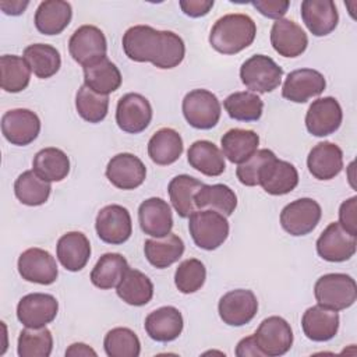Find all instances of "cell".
I'll return each instance as SVG.
<instances>
[{
	"instance_id": "obj_1",
	"label": "cell",
	"mask_w": 357,
	"mask_h": 357,
	"mask_svg": "<svg viewBox=\"0 0 357 357\" xmlns=\"http://www.w3.org/2000/svg\"><path fill=\"white\" fill-rule=\"evenodd\" d=\"M123 50L130 60L152 63L160 70L177 67L185 54L183 39L172 31H158L149 25H134L123 35Z\"/></svg>"
},
{
	"instance_id": "obj_2",
	"label": "cell",
	"mask_w": 357,
	"mask_h": 357,
	"mask_svg": "<svg viewBox=\"0 0 357 357\" xmlns=\"http://www.w3.org/2000/svg\"><path fill=\"white\" fill-rule=\"evenodd\" d=\"M257 35L254 20L245 14H226L212 26L209 45L222 54H236L248 47Z\"/></svg>"
},
{
	"instance_id": "obj_3",
	"label": "cell",
	"mask_w": 357,
	"mask_h": 357,
	"mask_svg": "<svg viewBox=\"0 0 357 357\" xmlns=\"http://www.w3.org/2000/svg\"><path fill=\"white\" fill-rule=\"evenodd\" d=\"M188 230L197 247L212 251L226 241L229 222L216 211L198 209L188 216Z\"/></svg>"
},
{
	"instance_id": "obj_4",
	"label": "cell",
	"mask_w": 357,
	"mask_h": 357,
	"mask_svg": "<svg viewBox=\"0 0 357 357\" xmlns=\"http://www.w3.org/2000/svg\"><path fill=\"white\" fill-rule=\"evenodd\" d=\"M314 296L319 305L342 311L351 307L357 298L356 280L346 273L322 275L314 286Z\"/></svg>"
},
{
	"instance_id": "obj_5",
	"label": "cell",
	"mask_w": 357,
	"mask_h": 357,
	"mask_svg": "<svg viewBox=\"0 0 357 357\" xmlns=\"http://www.w3.org/2000/svg\"><path fill=\"white\" fill-rule=\"evenodd\" d=\"M282 67L265 54H254L240 67L241 82L250 91L258 93H266L276 89L282 82Z\"/></svg>"
},
{
	"instance_id": "obj_6",
	"label": "cell",
	"mask_w": 357,
	"mask_h": 357,
	"mask_svg": "<svg viewBox=\"0 0 357 357\" xmlns=\"http://www.w3.org/2000/svg\"><path fill=\"white\" fill-rule=\"evenodd\" d=\"M183 114L187 123L198 130L213 128L220 119V102L208 89H192L183 99Z\"/></svg>"
},
{
	"instance_id": "obj_7",
	"label": "cell",
	"mask_w": 357,
	"mask_h": 357,
	"mask_svg": "<svg viewBox=\"0 0 357 357\" xmlns=\"http://www.w3.org/2000/svg\"><path fill=\"white\" fill-rule=\"evenodd\" d=\"M322 211L312 198H298L287 204L280 212V225L291 236H305L319 223Z\"/></svg>"
},
{
	"instance_id": "obj_8",
	"label": "cell",
	"mask_w": 357,
	"mask_h": 357,
	"mask_svg": "<svg viewBox=\"0 0 357 357\" xmlns=\"http://www.w3.org/2000/svg\"><path fill=\"white\" fill-rule=\"evenodd\" d=\"M257 344L264 356L278 357L286 354L293 344L290 324L278 315L265 318L254 333Z\"/></svg>"
},
{
	"instance_id": "obj_9",
	"label": "cell",
	"mask_w": 357,
	"mask_h": 357,
	"mask_svg": "<svg viewBox=\"0 0 357 357\" xmlns=\"http://www.w3.org/2000/svg\"><path fill=\"white\" fill-rule=\"evenodd\" d=\"M107 42L105 33L95 25H81L74 31L68 40L71 57L86 67L106 56Z\"/></svg>"
},
{
	"instance_id": "obj_10",
	"label": "cell",
	"mask_w": 357,
	"mask_h": 357,
	"mask_svg": "<svg viewBox=\"0 0 357 357\" xmlns=\"http://www.w3.org/2000/svg\"><path fill=\"white\" fill-rule=\"evenodd\" d=\"M95 229L99 238L107 244H123L132 233L131 216L127 208L112 204L103 206L95 220Z\"/></svg>"
},
{
	"instance_id": "obj_11",
	"label": "cell",
	"mask_w": 357,
	"mask_h": 357,
	"mask_svg": "<svg viewBox=\"0 0 357 357\" xmlns=\"http://www.w3.org/2000/svg\"><path fill=\"white\" fill-rule=\"evenodd\" d=\"M152 120V106L141 93H126L117 102L116 123L120 130L130 134L142 132Z\"/></svg>"
},
{
	"instance_id": "obj_12",
	"label": "cell",
	"mask_w": 357,
	"mask_h": 357,
	"mask_svg": "<svg viewBox=\"0 0 357 357\" xmlns=\"http://www.w3.org/2000/svg\"><path fill=\"white\" fill-rule=\"evenodd\" d=\"M218 311L226 325L243 326L257 315L258 300L251 290H230L220 297Z\"/></svg>"
},
{
	"instance_id": "obj_13",
	"label": "cell",
	"mask_w": 357,
	"mask_h": 357,
	"mask_svg": "<svg viewBox=\"0 0 357 357\" xmlns=\"http://www.w3.org/2000/svg\"><path fill=\"white\" fill-rule=\"evenodd\" d=\"M356 236L344 230L339 222H332L317 240L318 255L329 262H343L356 254Z\"/></svg>"
},
{
	"instance_id": "obj_14",
	"label": "cell",
	"mask_w": 357,
	"mask_h": 357,
	"mask_svg": "<svg viewBox=\"0 0 357 357\" xmlns=\"http://www.w3.org/2000/svg\"><path fill=\"white\" fill-rule=\"evenodd\" d=\"M18 272L22 279L38 284H52L59 276L56 259L46 250L33 247L25 250L18 258Z\"/></svg>"
},
{
	"instance_id": "obj_15",
	"label": "cell",
	"mask_w": 357,
	"mask_h": 357,
	"mask_svg": "<svg viewBox=\"0 0 357 357\" xmlns=\"http://www.w3.org/2000/svg\"><path fill=\"white\" fill-rule=\"evenodd\" d=\"M59 311L54 296L47 293H29L17 305V318L26 328H42L50 324Z\"/></svg>"
},
{
	"instance_id": "obj_16",
	"label": "cell",
	"mask_w": 357,
	"mask_h": 357,
	"mask_svg": "<svg viewBox=\"0 0 357 357\" xmlns=\"http://www.w3.org/2000/svg\"><path fill=\"white\" fill-rule=\"evenodd\" d=\"M40 131V120L29 109H13L1 117V132L13 145L25 146L36 139Z\"/></svg>"
},
{
	"instance_id": "obj_17",
	"label": "cell",
	"mask_w": 357,
	"mask_h": 357,
	"mask_svg": "<svg viewBox=\"0 0 357 357\" xmlns=\"http://www.w3.org/2000/svg\"><path fill=\"white\" fill-rule=\"evenodd\" d=\"M343 120L339 102L332 96L314 100L305 114V127L315 137H326L337 131Z\"/></svg>"
},
{
	"instance_id": "obj_18",
	"label": "cell",
	"mask_w": 357,
	"mask_h": 357,
	"mask_svg": "<svg viewBox=\"0 0 357 357\" xmlns=\"http://www.w3.org/2000/svg\"><path fill=\"white\" fill-rule=\"evenodd\" d=\"M107 180L120 190H134L146 177V167L142 160L128 152L114 155L106 166Z\"/></svg>"
},
{
	"instance_id": "obj_19",
	"label": "cell",
	"mask_w": 357,
	"mask_h": 357,
	"mask_svg": "<svg viewBox=\"0 0 357 357\" xmlns=\"http://www.w3.org/2000/svg\"><path fill=\"white\" fill-rule=\"evenodd\" d=\"M325 77L312 68H300L287 74L282 96L294 103H304L325 91Z\"/></svg>"
},
{
	"instance_id": "obj_20",
	"label": "cell",
	"mask_w": 357,
	"mask_h": 357,
	"mask_svg": "<svg viewBox=\"0 0 357 357\" xmlns=\"http://www.w3.org/2000/svg\"><path fill=\"white\" fill-rule=\"evenodd\" d=\"M138 222L141 230L151 237L167 236L173 227L170 205L158 197L145 199L138 208Z\"/></svg>"
},
{
	"instance_id": "obj_21",
	"label": "cell",
	"mask_w": 357,
	"mask_h": 357,
	"mask_svg": "<svg viewBox=\"0 0 357 357\" xmlns=\"http://www.w3.org/2000/svg\"><path fill=\"white\" fill-rule=\"evenodd\" d=\"M298 184L297 169L286 160L271 159L261 170L258 185L271 195H284L293 191Z\"/></svg>"
},
{
	"instance_id": "obj_22",
	"label": "cell",
	"mask_w": 357,
	"mask_h": 357,
	"mask_svg": "<svg viewBox=\"0 0 357 357\" xmlns=\"http://www.w3.org/2000/svg\"><path fill=\"white\" fill-rule=\"evenodd\" d=\"M271 43L280 56L297 57L305 52L308 38L298 24L291 20L280 18L272 25Z\"/></svg>"
},
{
	"instance_id": "obj_23",
	"label": "cell",
	"mask_w": 357,
	"mask_h": 357,
	"mask_svg": "<svg viewBox=\"0 0 357 357\" xmlns=\"http://www.w3.org/2000/svg\"><path fill=\"white\" fill-rule=\"evenodd\" d=\"M144 326L151 339L167 343L181 335L184 321L181 312L176 307L166 305L149 312Z\"/></svg>"
},
{
	"instance_id": "obj_24",
	"label": "cell",
	"mask_w": 357,
	"mask_h": 357,
	"mask_svg": "<svg viewBox=\"0 0 357 357\" xmlns=\"http://www.w3.org/2000/svg\"><path fill=\"white\" fill-rule=\"evenodd\" d=\"M301 18L308 31L315 36H326L339 22V14L332 0H304Z\"/></svg>"
},
{
	"instance_id": "obj_25",
	"label": "cell",
	"mask_w": 357,
	"mask_h": 357,
	"mask_svg": "<svg viewBox=\"0 0 357 357\" xmlns=\"http://www.w3.org/2000/svg\"><path fill=\"white\" fill-rule=\"evenodd\" d=\"M307 167L315 178L332 180L343 169V152L333 142H319L310 151Z\"/></svg>"
},
{
	"instance_id": "obj_26",
	"label": "cell",
	"mask_w": 357,
	"mask_h": 357,
	"mask_svg": "<svg viewBox=\"0 0 357 357\" xmlns=\"http://www.w3.org/2000/svg\"><path fill=\"white\" fill-rule=\"evenodd\" d=\"M301 328L310 340L328 342L337 333L339 314L319 304L312 305L303 314Z\"/></svg>"
},
{
	"instance_id": "obj_27",
	"label": "cell",
	"mask_w": 357,
	"mask_h": 357,
	"mask_svg": "<svg viewBox=\"0 0 357 357\" xmlns=\"http://www.w3.org/2000/svg\"><path fill=\"white\" fill-rule=\"evenodd\" d=\"M56 255L60 264L70 272H78L89 261L91 244L81 231H68L63 234L56 245Z\"/></svg>"
},
{
	"instance_id": "obj_28",
	"label": "cell",
	"mask_w": 357,
	"mask_h": 357,
	"mask_svg": "<svg viewBox=\"0 0 357 357\" xmlns=\"http://www.w3.org/2000/svg\"><path fill=\"white\" fill-rule=\"evenodd\" d=\"M73 8L64 0H45L35 11V26L43 35H59L70 24Z\"/></svg>"
},
{
	"instance_id": "obj_29",
	"label": "cell",
	"mask_w": 357,
	"mask_h": 357,
	"mask_svg": "<svg viewBox=\"0 0 357 357\" xmlns=\"http://www.w3.org/2000/svg\"><path fill=\"white\" fill-rule=\"evenodd\" d=\"M184 252V241L174 233H169L165 237H153L145 240L144 254L148 262L163 269L177 262Z\"/></svg>"
},
{
	"instance_id": "obj_30",
	"label": "cell",
	"mask_w": 357,
	"mask_h": 357,
	"mask_svg": "<svg viewBox=\"0 0 357 357\" xmlns=\"http://www.w3.org/2000/svg\"><path fill=\"white\" fill-rule=\"evenodd\" d=\"M187 160L191 167L209 177L220 176L226 169L223 152L208 139L192 142L187 151Z\"/></svg>"
},
{
	"instance_id": "obj_31",
	"label": "cell",
	"mask_w": 357,
	"mask_h": 357,
	"mask_svg": "<svg viewBox=\"0 0 357 357\" xmlns=\"http://www.w3.org/2000/svg\"><path fill=\"white\" fill-rule=\"evenodd\" d=\"M222 152L231 163L241 165L250 159L258 149L259 137L252 130L231 128L220 138Z\"/></svg>"
},
{
	"instance_id": "obj_32",
	"label": "cell",
	"mask_w": 357,
	"mask_h": 357,
	"mask_svg": "<svg viewBox=\"0 0 357 357\" xmlns=\"http://www.w3.org/2000/svg\"><path fill=\"white\" fill-rule=\"evenodd\" d=\"M183 153L181 135L169 127L158 130L148 142V155L151 160L160 166L174 163Z\"/></svg>"
},
{
	"instance_id": "obj_33",
	"label": "cell",
	"mask_w": 357,
	"mask_h": 357,
	"mask_svg": "<svg viewBox=\"0 0 357 357\" xmlns=\"http://www.w3.org/2000/svg\"><path fill=\"white\" fill-rule=\"evenodd\" d=\"M84 85L100 95H109L121 85L120 70L106 56L84 67Z\"/></svg>"
},
{
	"instance_id": "obj_34",
	"label": "cell",
	"mask_w": 357,
	"mask_h": 357,
	"mask_svg": "<svg viewBox=\"0 0 357 357\" xmlns=\"http://www.w3.org/2000/svg\"><path fill=\"white\" fill-rule=\"evenodd\" d=\"M116 293L124 303L141 307L152 300L153 284L145 273L138 269L128 268L116 286Z\"/></svg>"
},
{
	"instance_id": "obj_35",
	"label": "cell",
	"mask_w": 357,
	"mask_h": 357,
	"mask_svg": "<svg viewBox=\"0 0 357 357\" xmlns=\"http://www.w3.org/2000/svg\"><path fill=\"white\" fill-rule=\"evenodd\" d=\"M198 209H209L230 216L237 206V195L226 184H204L194 197Z\"/></svg>"
},
{
	"instance_id": "obj_36",
	"label": "cell",
	"mask_w": 357,
	"mask_h": 357,
	"mask_svg": "<svg viewBox=\"0 0 357 357\" xmlns=\"http://www.w3.org/2000/svg\"><path fill=\"white\" fill-rule=\"evenodd\" d=\"M202 185V181L188 174H178L170 180L167 192L172 205L180 218H188L192 212L197 211L194 197Z\"/></svg>"
},
{
	"instance_id": "obj_37",
	"label": "cell",
	"mask_w": 357,
	"mask_h": 357,
	"mask_svg": "<svg viewBox=\"0 0 357 357\" xmlns=\"http://www.w3.org/2000/svg\"><path fill=\"white\" fill-rule=\"evenodd\" d=\"M32 170L49 183L61 181L70 173V159L59 148H43L33 156Z\"/></svg>"
},
{
	"instance_id": "obj_38",
	"label": "cell",
	"mask_w": 357,
	"mask_h": 357,
	"mask_svg": "<svg viewBox=\"0 0 357 357\" xmlns=\"http://www.w3.org/2000/svg\"><path fill=\"white\" fill-rule=\"evenodd\" d=\"M24 60L38 78L53 77L61 66V57L56 47L46 43H33L24 49Z\"/></svg>"
},
{
	"instance_id": "obj_39",
	"label": "cell",
	"mask_w": 357,
	"mask_h": 357,
	"mask_svg": "<svg viewBox=\"0 0 357 357\" xmlns=\"http://www.w3.org/2000/svg\"><path fill=\"white\" fill-rule=\"evenodd\" d=\"M128 268V262L121 254L106 252L95 264L91 272V282L102 290L116 287Z\"/></svg>"
},
{
	"instance_id": "obj_40",
	"label": "cell",
	"mask_w": 357,
	"mask_h": 357,
	"mask_svg": "<svg viewBox=\"0 0 357 357\" xmlns=\"http://www.w3.org/2000/svg\"><path fill=\"white\" fill-rule=\"evenodd\" d=\"M50 183L39 177L33 170H26L14 183V192L18 201L28 206L45 204L50 195Z\"/></svg>"
},
{
	"instance_id": "obj_41",
	"label": "cell",
	"mask_w": 357,
	"mask_h": 357,
	"mask_svg": "<svg viewBox=\"0 0 357 357\" xmlns=\"http://www.w3.org/2000/svg\"><path fill=\"white\" fill-rule=\"evenodd\" d=\"M223 107L230 119L237 121H257L262 116L264 102L252 92H234L223 100Z\"/></svg>"
},
{
	"instance_id": "obj_42",
	"label": "cell",
	"mask_w": 357,
	"mask_h": 357,
	"mask_svg": "<svg viewBox=\"0 0 357 357\" xmlns=\"http://www.w3.org/2000/svg\"><path fill=\"white\" fill-rule=\"evenodd\" d=\"M1 88L6 92L17 93L24 91L31 79V70L24 60L17 54H4L0 57Z\"/></svg>"
},
{
	"instance_id": "obj_43",
	"label": "cell",
	"mask_w": 357,
	"mask_h": 357,
	"mask_svg": "<svg viewBox=\"0 0 357 357\" xmlns=\"http://www.w3.org/2000/svg\"><path fill=\"white\" fill-rule=\"evenodd\" d=\"M53 350V336L46 328H26L20 332L17 353L20 357H49Z\"/></svg>"
},
{
	"instance_id": "obj_44",
	"label": "cell",
	"mask_w": 357,
	"mask_h": 357,
	"mask_svg": "<svg viewBox=\"0 0 357 357\" xmlns=\"http://www.w3.org/2000/svg\"><path fill=\"white\" fill-rule=\"evenodd\" d=\"M103 347L109 357H138L141 353V343L135 332L121 326L106 333Z\"/></svg>"
},
{
	"instance_id": "obj_45",
	"label": "cell",
	"mask_w": 357,
	"mask_h": 357,
	"mask_svg": "<svg viewBox=\"0 0 357 357\" xmlns=\"http://www.w3.org/2000/svg\"><path fill=\"white\" fill-rule=\"evenodd\" d=\"M75 109L85 121L100 123L107 114L109 98L82 85L75 95Z\"/></svg>"
},
{
	"instance_id": "obj_46",
	"label": "cell",
	"mask_w": 357,
	"mask_h": 357,
	"mask_svg": "<svg viewBox=\"0 0 357 357\" xmlns=\"http://www.w3.org/2000/svg\"><path fill=\"white\" fill-rule=\"evenodd\" d=\"M205 279H206L205 265L197 258H190L183 261L177 266L174 273V284L184 294L198 291L204 286Z\"/></svg>"
},
{
	"instance_id": "obj_47",
	"label": "cell",
	"mask_w": 357,
	"mask_h": 357,
	"mask_svg": "<svg viewBox=\"0 0 357 357\" xmlns=\"http://www.w3.org/2000/svg\"><path fill=\"white\" fill-rule=\"evenodd\" d=\"M273 158H276V155L271 149H257V152L250 159L238 165L236 170L238 181L247 187L258 185V177L262 167Z\"/></svg>"
},
{
	"instance_id": "obj_48",
	"label": "cell",
	"mask_w": 357,
	"mask_h": 357,
	"mask_svg": "<svg viewBox=\"0 0 357 357\" xmlns=\"http://www.w3.org/2000/svg\"><path fill=\"white\" fill-rule=\"evenodd\" d=\"M339 223L350 234L357 236V197L343 201L339 208Z\"/></svg>"
},
{
	"instance_id": "obj_49",
	"label": "cell",
	"mask_w": 357,
	"mask_h": 357,
	"mask_svg": "<svg viewBox=\"0 0 357 357\" xmlns=\"http://www.w3.org/2000/svg\"><path fill=\"white\" fill-rule=\"evenodd\" d=\"M251 4L259 11L262 15L273 20H280L290 6L287 0H254Z\"/></svg>"
},
{
	"instance_id": "obj_50",
	"label": "cell",
	"mask_w": 357,
	"mask_h": 357,
	"mask_svg": "<svg viewBox=\"0 0 357 357\" xmlns=\"http://www.w3.org/2000/svg\"><path fill=\"white\" fill-rule=\"evenodd\" d=\"M180 7L188 17L198 18L206 15L213 7V0H181Z\"/></svg>"
},
{
	"instance_id": "obj_51",
	"label": "cell",
	"mask_w": 357,
	"mask_h": 357,
	"mask_svg": "<svg viewBox=\"0 0 357 357\" xmlns=\"http://www.w3.org/2000/svg\"><path fill=\"white\" fill-rule=\"evenodd\" d=\"M236 356L237 357H264V353L259 350L255 336H247L241 339L236 346Z\"/></svg>"
},
{
	"instance_id": "obj_52",
	"label": "cell",
	"mask_w": 357,
	"mask_h": 357,
	"mask_svg": "<svg viewBox=\"0 0 357 357\" xmlns=\"http://www.w3.org/2000/svg\"><path fill=\"white\" fill-rule=\"evenodd\" d=\"M29 1H21V0H1L0 1V8L3 10L4 14L7 15H20L24 13V10L28 7Z\"/></svg>"
},
{
	"instance_id": "obj_53",
	"label": "cell",
	"mask_w": 357,
	"mask_h": 357,
	"mask_svg": "<svg viewBox=\"0 0 357 357\" xmlns=\"http://www.w3.org/2000/svg\"><path fill=\"white\" fill-rule=\"evenodd\" d=\"M66 356H73V357H77V356H84V357L93 356V357H96L98 354H96V351L92 347H89L85 343H73L66 350Z\"/></svg>"
}]
</instances>
